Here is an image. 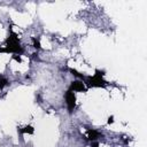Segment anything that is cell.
<instances>
[{"instance_id":"obj_10","label":"cell","mask_w":147,"mask_h":147,"mask_svg":"<svg viewBox=\"0 0 147 147\" xmlns=\"http://www.w3.org/2000/svg\"><path fill=\"white\" fill-rule=\"evenodd\" d=\"M13 59H14L15 61H17V62H21V56H20V55H17V54L13 55Z\"/></svg>"},{"instance_id":"obj_1","label":"cell","mask_w":147,"mask_h":147,"mask_svg":"<svg viewBox=\"0 0 147 147\" xmlns=\"http://www.w3.org/2000/svg\"><path fill=\"white\" fill-rule=\"evenodd\" d=\"M0 52L1 53H13V54H17V55L23 54L24 49L21 46L20 40H18L16 33L11 32L9 34V37L6 40V47L5 48H0Z\"/></svg>"},{"instance_id":"obj_3","label":"cell","mask_w":147,"mask_h":147,"mask_svg":"<svg viewBox=\"0 0 147 147\" xmlns=\"http://www.w3.org/2000/svg\"><path fill=\"white\" fill-rule=\"evenodd\" d=\"M65 102H67L69 113H72V110L76 107V95H75L74 92H71L69 90L67 91V93H65Z\"/></svg>"},{"instance_id":"obj_9","label":"cell","mask_w":147,"mask_h":147,"mask_svg":"<svg viewBox=\"0 0 147 147\" xmlns=\"http://www.w3.org/2000/svg\"><path fill=\"white\" fill-rule=\"evenodd\" d=\"M32 41H33V47H34V48H37V49H40V48H41V46H40V41H39L38 39L32 38Z\"/></svg>"},{"instance_id":"obj_8","label":"cell","mask_w":147,"mask_h":147,"mask_svg":"<svg viewBox=\"0 0 147 147\" xmlns=\"http://www.w3.org/2000/svg\"><path fill=\"white\" fill-rule=\"evenodd\" d=\"M9 83H8V80L6 79V78H3V77H0V90L1 88H3L5 86H7Z\"/></svg>"},{"instance_id":"obj_7","label":"cell","mask_w":147,"mask_h":147,"mask_svg":"<svg viewBox=\"0 0 147 147\" xmlns=\"http://www.w3.org/2000/svg\"><path fill=\"white\" fill-rule=\"evenodd\" d=\"M69 70H70V72H71V74L75 76V77H77V78H80V79H84V78H85V77H84L82 74H79L77 70H75V69H72V68H70Z\"/></svg>"},{"instance_id":"obj_2","label":"cell","mask_w":147,"mask_h":147,"mask_svg":"<svg viewBox=\"0 0 147 147\" xmlns=\"http://www.w3.org/2000/svg\"><path fill=\"white\" fill-rule=\"evenodd\" d=\"M105 75L103 71L100 70H95V74L93 76H88L85 78V83L87 85V87H105L107 85V82L102 78Z\"/></svg>"},{"instance_id":"obj_5","label":"cell","mask_w":147,"mask_h":147,"mask_svg":"<svg viewBox=\"0 0 147 147\" xmlns=\"http://www.w3.org/2000/svg\"><path fill=\"white\" fill-rule=\"evenodd\" d=\"M99 136H100V133L96 131V130H88L87 131V139L88 140H91V141H95L98 138H99Z\"/></svg>"},{"instance_id":"obj_4","label":"cell","mask_w":147,"mask_h":147,"mask_svg":"<svg viewBox=\"0 0 147 147\" xmlns=\"http://www.w3.org/2000/svg\"><path fill=\"white\" fill-rule=\"evenodd\" d=\"M86 90L87 87L82 80H74L69 86V91L71 92H86Z\"/></svg>"},{"instance_id":"obj_6","label":"cell","mask_w":147,"mask_h":147,"mask_svg":"<svg viewBox=\"0 0 147 147\" xmlns=\"http://www.w3.org/2000/svg\"><path fill=\"white\" fill-rule=\"evenodd\" d=\"M17 131H18L20 133H22V134H24V133L32 134V133L34 132V129H33L31 125H26V126H24V127H18Z\"/></svg>"},{"instance_id":"obj_12","label":"cell","mask_w":147,"mask_h":147,"mask_svg":"<svg viewBox=\"0 0 147 147\" xmlns=\"http://www.w3.org/2000/svg\"><path fill=\"white\" fill-rule=\"evenodd\" d=\"M91 147H99V144H98L96 141H92V144H91Z\"/></svg>"},{"instance_id":"obj_11","label":"cell","mask_w":147,"mask_h":147,"mask_svg":"<svg viewBox=\"0 0 147 147\" xmlns=\"http://www.w3.org/2000/svg\"><path fill=\"white\" fill-rule=\"evenodd\" d=\"M111 123H114V116H110L108 118V124H111Z\"/></svg>"}]
</instances>
